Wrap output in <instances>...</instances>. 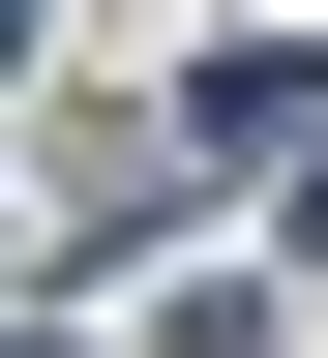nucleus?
I'll list each match as a JSON object with an SVG mask.
<instances>
[{
    "instance_id": "obj_1",
    "label": "nucleus",
    "mask_w": 328,
    "mask_h": 358,
    "mask_svg": "<svg viewBox=\"0 0 328 358\" xmlns=\"http://www.w3.org/2000/svg\"><path fill=\"white\" fill-rule=\"evenodd\" d=\"M0 60H30V0H0Z\"/></svg>"
}]
</instances>
